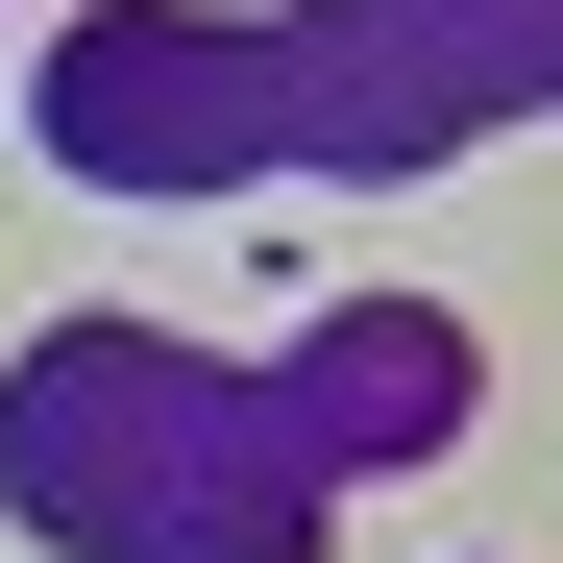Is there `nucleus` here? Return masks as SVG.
I'll return each instance as SVG.
<instances>
[{"instance_id":"1","label":"nucleus","mask_w":563,"mask_h":563,"mask_svg":"<svg viewBox=\"0 0 563 563\" xmlns=\"http://www.w3.org/2000/svg\"><path fill=\"white\" fill-rule=\"evenodd\" d=\"M269 441H295V490H393V465L465 441V343L417 295H367V319H319L295 367H269Z\"/></svg>"},{"instance_id":"2","label":"nucleus","mask_w":563,"mask_h":563,"mask_svg":"<svg viewBox=\"0 0 563 563\" xmlns=\"http://www.w3.org/2000/svg\"><path fill=\"white\" fill-rule=\"evenodd\" d=\"M539 99H563V0H539Z\"/></svg>"}]
</instances>
